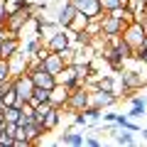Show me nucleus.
Wrapping results in <instances>:
<instances>
[{
    "instance_id": "aec40b11",
    "label": "nucleus",
    "mask_w": 147,
    "mask_h": 147,
    "mask_svg": "<svg viewBox=\"0 0 147 147\" xmlns=\"http://www.w3.org/2000/svg\"><path fill=\"white\" fill-rule=\"evenodd\" d=\"M59 145L81 147V145H84V135H81V132H74V130H69V132H64V135L59 137Z\"/></svg>"
},
{
    "instance_id": "6ab92c4d",
    "label": "nucleus",
    "mask_w": 147,
    "mask_h": 147,
    "mask_svg": "<svg viewBox=\"0 0 147 147\" xmlns=\"http://www.w3.org/2000/svg\"><path fill=\"white\" fill-rule=\"evenodd\" d=\"M88 20H91L88 15H84V12H79V10H76V15H74V20L69 22V27H66V30L71 32V34H74V32H84V30H86V25H88Z\"/></svg>"
},
{
    "instance_id": "4c0bfd02",
    "label": "nucleus",
    "mask_w": 147,
    "mask_h": 147,
    "mask_svg": "<svg viewBox=\"0 0 147 147\" xmlns=\"http://www.w3.org/2000/svg\"><path fill=\"white\" fill-rule=\"evenodd\" d=\"M145 3H147V0H145Z\"/></svg>"
},
{
    "instance_id": "412c9836",
    "label": "nucleus",
    "mask_w": 147,
    "mask_h": 147,
    "mask_svg": "<svg viewBox=\"0 0 147 147\" xmlns=\"http://www.w3.org/2000/svg\"><path fill=\"white\" fill-rule=\"evenodd\" d=\"M42 44H44V39H42L39 34H30V39L25 42V47H20V49L27 54V57H30V54H37V49L42 47Z\"/></svg>"
},
{
    "instance_id": "c756f323",
    "label": "nucleus",
    "mask_w": 147,
    "mask_h": 147,
    "mask_svg": "<svg viewBox=\"0 0 147 147\" xmlns=\"http://www.w3.org/2000/svg\"><path fill=\"white\" fill-rule=\"evenodd\" d=\"M17 127H20V125H17V123H3V130H5L7 135H12V137H15Z\"/></svg>"
},
{
    "instance_id": "0eeeda50",
    "label": "nucleus",
    "mask_w": 147,
    "mask_h": 147,
    "mask_svg": "<svg viewBox=\"0 0 147 147\" xmlns=\"http://www.w3.org/2000/svg\"><path fill=\"white\" fill-rule=\"evenodd\" d=\"M44 44H47L49 52H59V49H64V47H69V44H71V32L61 27V30H57Z\"/></svg>"
},
{
    "instance_id": "f3484780",
    "label": "nucleus",
    "mask_w": 147,
    "mask_h": 147,
    "mask_svg": "<svg viewBox=\"0 0 147 147\" xmlns=\"http://www.w3.org/2000/svg\"><path fill=\"white\" fill-rule=\"evenodd\" d=\"M110 135H113V140H115L118 145H135V142H137L135 132H132V130H125V127H115Z\"/></svg>"
},
{
    "instance_id": "1a4fd4ad",
    "label": "nucleus",
    "mask_w": 147,
    "mask_h": 147,
    "mask_svg": "<svg viewBox=\"0 0 147 147\" xmlns=\"http://www.w3.org/2000/svg\"><path fill=\"white\" fill-rule=\"evenodd\" d=\"M7 66H10V79H15V76L25 74V71H27V54L22 52V49H17V52L7 59Z\"/></svg>"
},
{
    "instance_id": "2f4dec72",
    "label": "nucleus",
    "mask_w": 147,
    "mask_h": 147,
    "mask_svg": "<svg viewBox=\"0 0 147 147\" xmlns=\"http://www.w3.org/2000/svg\"><path fill=\"white\" fill-rule=\"evenodd\" d=\"M5 17H7V0H0V25L5 22Z\"/></svg>"
},
{
    "instance_id": "f8f14e48",
    "label": "nucleus",
    "mask_w": 147,
    "mask_h": 147,
    "mask_svg": "<svg viewBox=\"0 0 147 147\" xmlns=\"http://www.w3.org/2000/svg\"><path fill=\"white\" fill-rule=\"evenodd\" d=\"M20 127H22V132H25V137H27V142H30V145H37V142H42V135L47 132L42 125H39V123L34 120V118H32L30 123H25V125H20Z\"/></svg>"
},
{
    "instance_id": "393cba45",
    "label": "nucleus",
    "mask_w": 147,
    "mask_h": 147,
    "mask_svg": "<svg viewBox=\"0 0 147 147\" xmlns=\"http://www.w3.org/2000/svg\"><path fill=\"white\" fill-rule=\"evenodd\" d=\"M10 79V66H7V59H0V84H5Z\"/></svg>"
},
{
    "instance_id": "f257e3e1",
    "label": "nucleus",
    "mask_w": 147,
    "mask_h": 147,
    "mask_svg": "<svg viewBox=\"0 0 147 147\" xmlns=\"http://www.w3.org/2000/svg\"><path fill=\"white\" fill-rule=\"evenodd\" d=\"M32 20V7H22V10H15V12H7L5 22H3V27H5L7 32H12V34L20 37V32L25 30V25Z\"/></svg>"
},
{
    "instance_id": "4468645a",
    "label": "nucleus",
    "mask_w": 147,
    "mask_h": 147,
    "mask_svg": "<svg viewBox=\"0 0 147 147\" xmlns=\"http://www.w3.org/2000/svg\"><path fill=\"white\" fill-rule=\"evenodd\" d=\"M32 76V81H34V86H39V88H52L57 81H54V74H49L47 69H34V71H27Z\"/></svg>"
},
{
    "instance_id": "a878e982",
    "label": "nucleus",
    "mask_w": 147,
    "mask_h": 147,
    "mask_svg": "<svg viewBox=\"0 0 147 147\" xmlns=\"http://www.w3.org/2000/svg\"><path fill=\"white\" fill-rule=\"evenodd\" d=\"M74 125H88V118H86V113L84 110H76V113H74Z\"/></svg>"
},
{
    "instance_id": "6e6552de",
    "label": "nucleus",
    "mask_w": 147,
    "mask_h": 147,
    "mask_svg": "<svg viewBox=\"0 0 147 147\" xmlns=\"http://www.w3.org/2000/svg\"><path fill=\"white\" fill-rule=\"evenodd\" d=\"M69 93H71L69 86L54 84L52 88H49V103H52L54 108H61V110H64V105H66V100H69Z\"/></svg>"
},
{
    "instance_id": "c9c22d12",
    "label": "nucleus",
    "mask_w": 147,
    "mask_h": 147,
    "mask_svg": "<svg viewBox=\"0 0 147 147\" xmlns=\"http://www.w3.org/2000/svg\"><path fill=\"white\" fill-rule=\"evenodd\" d=\"M3 91H5V86H3V84H0V100H3Z\"/></svg>"
},
{
    "instance_id": "b1692460",
    "label": "nucleus",
    "mask_w": 147,
    "mask_h": 147,
    "mask_svg": "<svg viewBox=\"0 0 147 147\" xmlns=\"http://www.w3.org/2000/svg\"><path fill=\"white\" fill-rule=\"evenodd\" d=\"M147 113V105H130V110H127L125 115L130 118V120H137V118H142Z\"/></svg>"
},
{
    "instance_id": "423d86ee",
    "label": "nucleus",
    "mask_w": 147,
    "mask_h": 147,
    "mask_svg": "<svg viewBox=\"0 0 147 147\" xmlns=\"http://www.w3.org/2000/svg\"><path fill=\"white\" fill-rule=\"evenodd\" d=\"M54 81L57 84H64L69 86V88H76V86H84V81L76 79V69H74V64H64V69L59 74H54Z\"/></svg>"
},
{
    "instance_id": "dca6fc26",
    "label": "nucleus",
    "mask_w": 147,
    "mask_h": 147,
    "mask_svg": "<svg viewBox=\"0 0 147 147\" xmlns=\"http://www.w3.org/2000/svg\"><path fill=\"white\" fill-rule=\"evenodd\" d=\"M120 86L123 91H140V76H137V71H123L120 76Z\"/></svg>"
},
{
    "instance_id": "9d476101",
    "label": "nucleus",
    "mask_w": 147,
    "mask_h": 147,
    "mask_svg": "<svg viewBox=\"0 0 147 147\" xmlns=\"http://www.w3.org/2000/svg\"><path fill=\"white\" fill-rule=\"evenodd\" d=\"M127 22L125 20H118V17H110L103 12V17H100V32L103 34H120L123 30H125Z\"/></svg>"
},
{
    "instance_id": "e433bc0d",
    "label": "nucleus",
    "mask_w": 147,
    "mask_h": 147,
    "mask_svg": "<svg viewBox=\"0 0 147 147\" xmlns=\"http://www.w3.org/2000/svg\"><path fill=\"white\" fill-rule=\"evenodd\" d=\"M0 132H3V125H0Z\"/></svg>"
},
{
    "instance_id": "2eb2a0df",
    "label": "nucleus",
    "mask_w": 147,
    "mask_h": 147,
    "mask_svg": "<svg viewBox=\"0 0 147 147\" xmlns=\"http://www.w3.org/2000/svg\"><path fill=\"white\" fill-rule=\"evenodd\" d=\"M42 69H47L49 74H59L64 69V61H61V57H59L57 52H49L47 57L42 59Z\"/></svg>"
},
{
    "instance_id": "4be33fe9",
    "label": "nucleus",
    "mask_w": 147,
    "mask_h": 147,
    "mask_svg": "<svg viewBox=\"0 0 147 147\" xmlns=\"http://www.w3.org/2000/svg\"><path fill=\"white\" fill-rule=\"evenodd\" d=\"M44 100H49V88H39V86H34L30 103H32V105H37V103H44Z\"/></svg>"
},
{
    "instance_id": "72a5a7b5",
    "label": "nucleus",
    "mask_w": 147,
    "mask_h": 147,
    "mask_svg": "<svg viewBox=\"0 0 147 147\" xmlns=\"http://www.w3.org/2000/svg\"><path fill=\"white\" fill-rule=\"evenodd\" d=\"M140 132H142V140H147V127H145V130L140 127Z\"/></svg>"
},
{
    "instance_id": "f704fd0d",
    "label": "nucleus",
    "mask_w": 147,
    "mask_h": 147,
    "mask_svg": "<svg viewBox=\"0 0 147 147\" xmlns=\"http://www.w3.org/2000/svg\"><path fill=\"white\" fill-rule=\"evenodd\" d=\"M3 123H5V118H3V105H0V125H3Z\"/></svg>"
},
{
    "instance_id": "7ed1b4c3",
    "label": "nucleus",
    "mask_w": 147,
    "mask_h": 147,
    "mask_svg": "<svg viewBox=\"0 0 147 147\" xmlns=\"http://www.w3.org/2000/svg\"><path fill=\"white\" fill-rule=\"evenodd\" d=\"M115 103H118V93L103 91V88H88V105H96V108L105 110V108H113Z\"/></svg>"
},
{
    "instance_id": "a211bd4d",
    "label": "nucleus",
    "mask_w": 147,
    "mask_h": 147,
    "mask_svg": "<svg viewBox=\"0 0 147 147\" xmlns=\"http://www.w3.org/2000/svg\"><path fill=\"white\" fill-rule=\"evenodd\" d=\"M59 120H61V108H52L44 115V120H42V127L47 132H52V130H57V125H59Z\"/></svg>"
},
{
    "instance_id": "39448f33",
    "label": "nucleus",
    "mask_w": 147,
    "mask_h": 147,
    "mask_svg": "<svg viewBox=\"0 0 147 147\" xmlns=\"http://www.w3.org/2000/svg\"><path fill=\"white\" fill-rule=\"evenodd\" d=\"M86 105H88V88H86V86H76V88H71L69 100H66L64 108H69L71 113H76V110H84Z\"/></svg>"
},
{
    "instance_id": "cd10ccee",
    "label": "nucleus",
    "mask_w": 147,
    "mask_h": 147,
    "mask_svg": "<svg viewBox=\"0 0 147 147\" xmlns=\"http://www.w3.org/2000/svg\"><path fill=\"white\" fill-rule=\"evenodd\" d=\"M12 142H15V137H12V135H7L5 130L0 132V147H12Z\"/></svg>"
},
{
    "instance_id": "20e7f679",
    "label": "nucleus",
    "mask_w": 147,
    "mask_h": 147,
    "mask_svg": "<svg viewBox=\"0 0 147 147\" xmlns=\"http://www.w3.org/2000/svg\"><path fill=\"white\" fill-rule=\"evenodd\" d=\"M120 34H123V39H125V42L130 44L132 49H137V47H142V39H145L147 30L140 25V22L132 20V22H127V25H125V30H123Z\"/></svg>"
},
{
    "instance_id": "f03ea898",
    "label": "nucleus",
    "mask_w": 147,
    "mask_h": 147,
    "mask_svg": "<svg viewBox=\"0 0 147 147\" xmlns=\"http://www.w3.org/2000/svg\"><path fill=\"white\" fill-rule=\"evenodd\" d=\"M12 88H15V93H17V108H20L25 100L32 98L34 81H32V76L25 71V74H20V76H15V79H12Z\"/></svg>"
},
{
    "instance_id": "473e14b6",
    "label": "nucleus",
    "mask_w": 147,
    "mask_h": 147,
    "mask_svg": "<svg viewBox=\"0 0 147 147\" xmlns=\"http://www.w3.org/2000/svg\"><path fill=\"white\" fill-rule=\"evenodd\" d=\"M140 25H142V27H145V30H147V10H145V15L140 17Z\"/></svg>"
},
{
    "instance_id": "ddd939ff",
    "label": "nucleus",
    "mask_w": 147,
    "mask_h": 147,
    "mask_svg": "<svg viewBox=\"0 0 147 147\" xmlns=\"http://www.w3.org/2000/svg\"><path fill=\"white\" fill-rule=\"evenodd\" d=\"M20 47H22V39L10 32V37H5V39L0 42V59H10Z\"/></svg>"
},
{
    "instance_id": "c85d7f7f",
    "label": "nucleus",
    "mask_w": 147,
    "mask_h": 147,
    "mask_svg": "<svg viewBox=\"0 0 147 147\" xmlns=\"http://www.w3.org/2000/svg\"><path fill=\"white\" fill-rule=\"evenodd\" d=\"M84 145H88V147H100V145H103V140H98V137L88 135V137H84Z\"/></svg>"
},
{
    "instance_id": "7c9ffc66",
    "label": "nucleus",
    "mask_w": 147,
    "mask_h": 147,
    "mask_svg": "<svg viewBox=\"0 0 147 147\" xmlns=\"http://www.w3.org/2000/svg\"><path fill=\"white\" fill-rule=\"evenodd\" d=\"M100 118H103V123H115V118H118V113H110V110L105 108V110H103V115H100Z\"/></svg>"
},
{
    "instance_id": "5701e85b",
    "label": "nucleus",
    "mask_w": 147,
    "mask_h": 147,
    "mask_svg": "<svg viewBox=\"0 0 147 147\" xmlns=\"http://www.w3.org/2000/svg\"><path fill=\"white\" fill-rule=\"evenodd\" d=\"M3 118H5V123H17L20 108H17V105H3Z\"/></svg>"
},
{
    "instance_id": "bb28decb",
    "label": "nucleus",
    "mask_w": 147,
    "mask_h": 147,
    "mask_svg": "<svg viewBox=\"0 0 147 147\" xmlns=\"http://www.w3.org/2000/svg\"><path fill=\"white\" fill-rule=\"evenodd\" d=\"M98 3H100V10L103 12H108V10H113V7L120 5V0H98Z\"/></svg>"
},
{
    "instance_id": "9b49d317",
    "label": "nucleus",
    "mask_w": 147,
    "mask_h": 147,
    "mask_svg": "<svg viewBox=\"0 0 147 147\" xmlns=\"http://www.w3.org/2000/svg\"><path fill=\"white\" fill-rule=\"evenodd\" d=\"M74 15H76V7L71 5V0H64L61 5L57 7V17H54V20H57V25H59V27H64V30H66L69 22L74 20Z\"/></svg>"
}]
</instances>
